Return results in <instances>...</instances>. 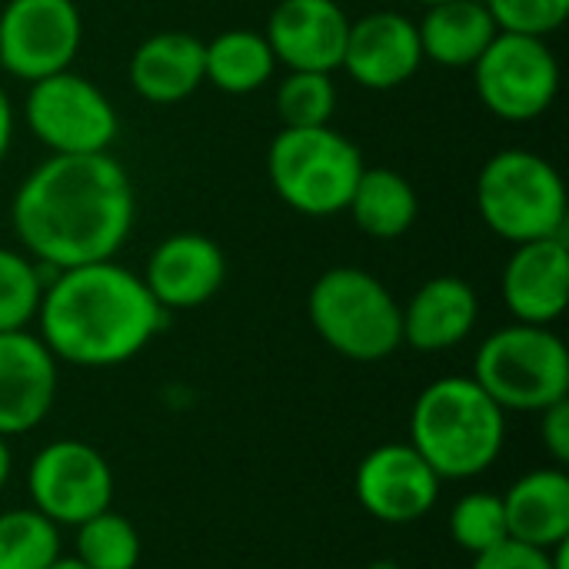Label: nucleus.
<instances>
[{"mask_svg": "<svg viewBox=\"0 0 569 569\" xmlns=\"http://www.w3.org/2000/svg\"><path fill=\"white\" fill-rule=\"evenodd\" d=\"M23 120L30 133L60 157L110 153L120 133V117L110 97L73 70L33 80L23 100Z\"/></svg>", "mask_w": 569, "mask_h": 569, "instance_id": "8", "label": "nucleus"}, {"mask_svg": "<svg viewBox=\"0 0 569 569\" xmlns=\"http://www.w3.org/2000/svg\"><path fill=\"white\" fill-rule=\"evenodd\" d=\"M347 213L370 240H397L417 223L420 200L403 173L387 167H363Z\"/></svg>", "mask_w": 569, "mask_h": 569, "instance_id": "22", "label": "nucleus"}, {"mask_svg": "<svg viewBox=\"0 0 569 569\" xmlns=\"http://www.w3.org/2000/svg\"><path fill=\"white\" fill-rule=\"evenodd\" d=\"M410 3H420V7H433V3H443V0H410Z\"/></svg>", "mask_w": 569, "mask_h": 569, "instance_id": "36", "label": "nucleus"}, {"mask_svg": "<svg viewBox=\"0 0 569 569\" xmlns=\"http://www.w3.org/2000/svg\"><path fill=\"white\" fill-rule=\"evenodd\" d=\"M540 440L543 450L550 453L553 467H567L569 463V397L550 403L547 410H540Z\"/></svg>", "mask_w": 569, "mask_h": 569, "instance_id": "31", "label": "nucleus"}, {"mask_svg": "<svg viewBox=\"0 0 569 569\" xmlns=\"http://www.w3.org/2000/svg\"><path fill=\"white\" fill-rule=\"evenodd\" d=\"M470 377L503 413H540L569 397V350L550 327L513 320L480 343Z\"/></svg>", "mask_w": 569, "mask_h": 569, "instance_id": "7", "label": "nucleus"}, {"mask_svg": "<svg viewBox=\"0 0 569 569\" xmlns=\"http://www.w3.org/2000/svg\"><path fill=\"white\" fill-rule=\"evenodd\" d=\"M137 97L150 103H180L203 83V40L187 30H160L137 43L127 63Z\"/></svg>", "mask_w": 569, "mask_h": 569, "instance_id": "19", "label": "nucleus"}, {"mask_svg": "<svg viewBox=\"0 0 569 569\" xmlns=\"http://www.w3.org/2000/svg\"><path fill=\"white\" fill-rule=\"evenodd\" d=\"M77 560L87 569H137L143 557V543L137 527L117 513L103 510L77 527Z\"/></svg>", "mask_w": 569, "mask_h": 569, "instance_id": "25", "label": "nucleus"}, {"mask_svg": "<svg viewBox=\"0 0 569 569\" xmlns=\"http://www.w3.org/2000/svg\"><path fill=\"white\" fill-rule=\"evenodd\" d=\"M133 183L110 153H50L17 187L10 227L47 270L113 260L133 230Z\"/></svg>", "mask_w": 569, "mask_h": 569, "instance_id": "1", "label": "nucleus"}, {"mask_svg": "<svg viewBox=\"0 0 569 569\" xmlns=\"http://www.w3.org/2000/svg\"><path fill=\"white\" fill-rule=\"evenodd\" d=\"M50 569H87V567H83L77 557H60V560H57Z\"/></svg>", "mask_w": 569, "mask_h": 569, "instance_id": "34", "label": "nucleus"}, {"mask_svg": "<svg viewBox=\"0 0 569 569\" xmlns=\"http://www.w3.org/2000/svg\"><path fill=\"white\" fill-rule=\"evenodd\" d=\"M83 40L73 0H7L0 10V70L13 80H43L70 70Z\"/></svg>", "mask_w": 569, "mask_h": 569, "instance_id": "11", "label": "nucleus"}, {"mask_svg": "<svg viewBox=\"0 0 569 569\" xmlns=\"http://www.w3.org/2000/svg\"><path fill=\"white\" fill-rule=\"evenodd\" d=\"M440 487L443 480L410 443H383L370 450L353 477L357 503L390 527L423 520L437 507Z\"/></svg>", "mask_w": 569, "mask_h": 569, "instance_id": "12", "label": "nucleus"}, {"mask_svg": "<svg viewBox=\"0 0 569 569\" xmlns=\"http://www.w3.org/2000/svg\"><path fill=\"white\" fill-rule=\"evenodd\" d=\"M167 317L140 273L117 260H97L57 270L43 283L33 323L57 363L107 370L143 353Z\"/></svg>", "mask_w": 569, "mask_h": 569, "instance_id": "2", "label": "nucleus"}, {"mask_svg": "<svg viewBox=\"0 0 569 569\" xmlns=\"http://www.w3.org/2000/svg\"><path fill=\"white\" fill-rule=\"evenodd\" d=\"M470 70L480 103L507 123L543 117L560 93V60L547 37L500 30Z\"/></svg>", "mask_w": 569, "mask_h": 569, "instance_id": "9", "label": "nucleus"}, {"mask_svg": "<svg viewBox=\"0 0 569 569\" xmlns=\"http://www.w3.org/2000/svg\"><path fill=\"white\" fill-rule=\"evenodd\" d=\"M470 569H569V540L553 547V550H540V547L507 540V543L473 557Z\"/></svg>", "mask_w": 569, "mask_h": 569, "instance_id": "30", "label": "nucleus"}, {"mask_svg": "<svg viewBox=\"0 0 569 569\" xmlns=\"http://www.w3.org/2000/svg\"><path fill=\"white\" fill-rule=\"evenodd\" d=\"M60 363L30 330L0 333V437L37 430L53 410Z\"/></svg>", "mask_w": 569, "mask_h": 569, "instance_id": "13", "label": "nucleus"}, {"mask_svg": "<svg viewBox=\"0 0 569 569\" xmlns=\"http://www.w3.org/2000/svg\"><path fill=\"white\" fill-rule=\"evenodd\" d=\"M423 60L440 67L460 70L473 67L490 40L500 33L497 20L490 17L483 0H443L427 7L423 20L417 23Z\"/></svg>", "mask_w": 569, "mask_h": 569, "instance_id": "21", "label": "nucleus"}, {"mask_svg": "<svg viewBox=\"0 0 569 569\" xmlns=\"http://www.w3.org/2000/svg\"><path fill=\"white\" fill-rule=\"evenodd\" d=\"M480 320L477 290L460 277H433L400 307L403 343L417 353H443L460 347Z\"/></svg>", "mask_w": 569, "mask_h": 569, "instance_id": "18", "label": "nucleus"}, {"mask_svg": "<svg viewBox=\"0 0 569 569\" xmlns=\"http://www.w3.org/2000/svg\"><path fill=\"white\" fill-rule=\"evenodd\" d=\"M113 470L100 450L83 440H53L27 467L30 507L50 523L80 527L113 503Z\"/></svg>", "mask_w": 569, "mask_h": 569, "instance_id": "10", "label": "nucleus"}, {"mask_svg": "<svg viewBox=\"0 0 569 569\" xmlns=\"http://www.w3.org/2000/svg\"><path fill=\"white\" fill-rule=\"evenodd\" d=\"M510 540L553 550L569 540V477L563 467L523 473L503 493Z\"/></svg>", "mask_w": 569, "mask_h": 569, "instance_id": "20", "label": "nucleus"}, {"mask_svg": "<svg viewBox=\"0 0 569 569\" xmlns=\"http://www.w3.org/2000/svg\"><path fill=\"white\" fill-rule=\"evenodd\" d=\"M363 569H403L397 560H373V563H367Z\"/></svg>", "mask_w": 569, "mask_h": 569, "instance_id": "35", "label": "nucleus"}, {"mask_svg": "<svg viewBox=\"0 0 569 569\" xmlns=\"http://www.w3.org/2000/svg\"><path fill=\"white\" fill-rule=\"evenodd\" d=\"M423 63L420 30L400 10H373L350 20L340 70L367 90H397L417 77Z\"/></svg>", "mask_w": 569, "mask_h": 569, "instance_id": "14", "label": "nucleus"}, {"mask_svg": "<svg viewBox=\"0 0 569 569\" xmlns=\"http://www.w3.org/2000/svg\"><path fill=\"white\" fill-rule=\"evenodd\" d=\"M507 443V413L473 377L427 383L410 410V447L440 480L487 473Z\"/></svg>", "mask_w": 569, "mask_h": 569, "instance_id": "3", "label": "nucleus"}, {"mask_svg": "<svg viewBox=\"0 0 569 569\" xmlns=\"http://www.w3.org/2000/svg\"><path fill=\"white\" fill-rule=\"evenodd\" d=\"M63 557L60 527L33 507L0 513V569H50Z\"/></svg>", "mask_w": 569, "mask_h": 569, "instance_id": "24", "label": "nucleus"}, {"mask_svg": "<svg viewBox=\"0 0 569 569\" xmlns=\"http://www.w3.org/2000/svg\"><path fill=\"white\" fill-rule=\"evenodd\" d=\"M10 467H13V453H10V440L0 437V490L7 487L10 480Z\"/></svg>", "mask_w": 569, "mask_h": 569, "instance_id": "33", "label": "nucleus"}, {"mask_svg": "<svg viewBox=\"0 0 569 569\" xmlns=\"http://www.w3.org/2000/svg\"><path fill=\"white\" fill-rule=\"evenodd\" d=\"M350 17L337 0H280L267 20V43L287 70H340Z\"/></svg>", "mask_w": 569, "mask_h": 569, "instance_id": "16", "label": "nucleus"}, {"mask_svg": "<svg viewBox=\"0 0 569 569\" xmlns=\"http://www.w3.org/2000/svg\"><path fill=\"white\" fill-rule=\"evenodd\" d=\"M277 57L263 33L233 27L203 43V83H213L223 93H253L273 80Z\"/></svg>", "mask_w": 569, "mask_h": 569, "instance_id": "23", "label": "nucleus"}, {"mask_svg": "<svg viewBox=\"0 0 569 569\" xmlns=\"http://www.w3.org/2000/svg\"><path fill=\"white\" fill-rule=\"evenodd\" d=\"M450 540L467 550L470 557H480L500 543L510 540L507 530V513H503V497L497 493H467L453 503L450 510Z\"/></svg>", "mask_w": 569, "mask_h": 569, "instance_id": "28", "label": "nucleus"}, {"mask_svg": "<svg viewBox=\"0 0 569 569\" xmlns=\"http://www.w3.org/2000/svg\"><path fill=\"white\" fill-rule=\"evenodd\" d=\"M317 337L340 357L357 363L387 360L403 347L397 297L360 267H330L307 297Z\"/></svg>", "mask_w": 569, "mask_h": 569, "instance_id": "6", "label": "nucleus"}, {"mask_svg": "<svg viewBox=\"0 0 569 569\" xmlns=\"http://www.w3.org/2000/svg\"><path fill=\"white\" fill-rule=\"evenodd\" d=\"M337 110L333 73L290 70L277 87V113L283 127H327Z\"/></svg>", "mask_w": 569, "mask_h": 569, "instance_id": "27", "label": "nucleus"}, {"mask_svg": "<svg viewBox=\"0 0 569 569\" xmlns=\"http://www.w3.org/2000/svg\"><path fill=\"white\" fill-rule=\"evenodd\" d=\"M140 277L167 313L193 310L220 293L227 280V257L220 243L210 240L207 233L183 230L163 237L153 247Z\"/></svg>", "mask_w": 569, "mask_h": 569, "instance_id": "15", "label": "nucleus"}, {"mask_svg": "<svg viewBox=\"0 0 569 569\" xmlns=\"http://www.w3.org/2000/svg\"><path fill=\"white\" fill-rule=\"evenodd\" d=\"M13 103H10V93L3 90V83H0V163L7 160V153H10V143H13Z\"/></svg>", "mask_w": 569, "mask_h": 569, "instance_id": "32", "label": "nucleus"}, {"mask_svg": "<svg viewBox=\"0 0 569 569\" xmlns=\"http://www.w3.org/2000/svg\"><path fill=\"white\" fill-rule=\"evenodd\" d=\"M360 147L327 127H280L267 150L273 193L303 217H337L347 210L363 173Z\"/></svg>", "mask_w": 569, "mask_h": 569, "instance_id": "5", "label": "nucleus"}, {"mask_svg": "<svg viewBox=\"0 0 569 569\" xmlns=\"http://www.w3.org/2000/svg\"><path fill=\"white\" fill-rule=\"evenodd\" d=\"M480 220L507 243L567 237V187L560 170L523 147L493 153L477 177Z\"/></svg>", "mask_w": 569, "mask_h": 569, "instance_id": "4", "label": "nucleus"}, {"mask_svg": "<svg viewBox=\"0 0 569 569\" xmlns=\"http://www.w3.org/2000/svg\"><path fill=\"white\" fill-rule=\"evenodd\" d=\"M500 293L517 323H533V327L557 323L569 303L567 237L517 243L503 267Z\"/></svg>", "mask_w": 569, "mask_h": 569, "instance_id": "17", "label": "nucleus"}, {"mask_svg": "<svg viewBox=\"0 0 569 569\" xmlns=\"http://www.w3.org/2000/svg\"><path fill=\"white\" fill-rule=\"evenodd\" d=\"M43 273L40 267L10 247H0V333L30 330L43 297Z\"/></svg>", "mask_w": 569, "mask_h": 569, "instance_id": "26", "label": "nucleus"}, {"mask_svg": "<svg viewBox=\"0 0 569 569\" xmlns=\"http://www.w3.org/2000/svg\"><path fill=\"white\" fill-rule=\"evenodd\" d=\"M490 17L507 33L550 37L569 17V0H483Z\"/></svg>", "mask_w": 569, "mask_h": 569, "instance_id": "29", "label": "nucleus"}]
</instances>
